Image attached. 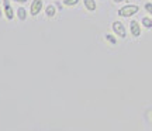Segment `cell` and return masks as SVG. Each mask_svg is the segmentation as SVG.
Wrapping results in <instances>:
<instances>
[{
  "instance_id": "cell-1",
  "label": "cell",
  "mask_w": 152,
  "mask_h": 131,
  "mask_svg": "<svg viewBox=\"0 0 152 131\" xmlns=\"http://www.w3.org/2000/svg\"><path fill=\"white\" fill-rule=\"evenodd\" d=\"M140 11V7L135 4H130V6H124V7H121L118 10V16L120 17H131L137 14Z\"/></svg>"
},
{
  "instance_id": "cell-2",
  "label": "cell",
  "mask_w": 152,
  "mask_h": 131,
  "mask_svg": "<svg viewBox=\"0 0 152 131\" xmlns=\"http://www.w3.org/2000/svg\"><path fill=\"white\" fill-rule=\"evenodd\" d=\"M113 30H114V33L117 34L118 37H121V38H125V27H124V24L123 23H120V21H114L113 23Z\"/></svg>"
},
{
  "instance_id": "cell-3",
  "label": "cell",
  "mask_w": 152,
  "mask_h": 131,
  "mask_svg": "<svg viewBox=\"0 0 152 131\" xmlns=\"http://www.w3.org/2000/svg\"><path fill=\"white\" fill-rule=\"evenodd\" d=\"M42 9V0H34L33 4H31V14L33 16H37L38 13Z\"/></svg>"
},
{
  "instance_id": "cell-4",
  "label": "cell",
  "mask_w": 152,
  "mask_h": 131,
  "mask_svg": "<svg viewBox=\"0 0 152 131\" xmlns=\"http://www.w3.org/2000/svg\"><path fill=\"white\" fill-rule=\"evenodd\" d=\"M130 28H131V34L134 35V37H140L141 35V28H140V24L138 21H131L130 23Z\"/></svg>"
},
{
  "instance_id": "cell-5",
  "label": "cell",
  "mask_w": 152,
  "mask_h": 131,
  "mask_svg": "<svg viewBox=\"0 0 152 131\" xmlns=\"http://www.w3.org/2000/svg\"><path fill=\"white\" fill-rule=\"evenodd\" d=\"M3 4H4L6 17H7L9 20H13V9L10 7V1H9V0H3Z\"/></svg>"
},
{
  "instance_id": "cell-6",
  "label": "cell",
  "mask_w": 152,
  "mask_h": 131,
  "mask_svg": "<svg viewBox=\"0 0 152 131\" xmlns=\"http://www.w3.org/2000/svg\"><path fill=\"white\" fill-rule=\"evenodd\" d=\"M83 3H85V6H86V9L89 11L96 10V1L94 0H83Z\"/></svg>"
},
{
  "instance_id": "cell-7",
  "label": "cell",
  "mask_w": 152,
  "mask_h": 131,
  "mask_svg": "<svg viewBox=\"0 0 152 131\" xmlns=\"http://www.w3.org/2000/svg\"><path fill=\"white\" fill-rule=\"evenodd\" d=\"M142 24H144V27L152 28V20L148 18V17H144V18H142Z\"/></svg>"
},
{
  "instance_id": "cell-8",
  "label": "cell",
  "mask_w": 152,
  "mask_h": 131,
  "mask_svg": "<svg viewBox=\"0 0 152 131\" xmlns=\"http://www.w3.org/2000/svg\"><path fill=\"white\" fill-rule=\"evenodd\" d=\"M45 11H47V16L54 17V16H55V11H56V10H55V7H54V6H48V7H47V10H45Z\"/></svg>"
},
{
  "instance_id": "cell-9",
  "label": "cell",
  "mask_w": 152,
  "mask_h": 131,
  "mask_svg": "<svg viewBox=\"0 0 152 131\" xmlns=\"http://www.w3.org/2000/svg\"><path fill=\"white\" fill-rule=\"evenodd\" d=\"M26 16H27V14H26V10H24L23 7H20V9H18V18H20V20H24Z\"/></svg>"
},
{
  "instance_id": "cell-10",
  "label": "cell",
  "mask_w": 152,
  "mask_h": 131,
  "mask_svg": "<svg viewBox=\"0 0 152 131\" xmlns=\"http://www.w3.org/2000/svg\"><path fill=\"white\" fill-rule=\"evenodd\" d=\"M79 3V0H64V4L65 6H75Z\"/></svg>"
},
{
  "instance_id": "cell-11",
  "label": "cell",
  "mask_w": 152,
  "mask_h": 131,
  "mask_svg": "<svg viewBox=\"0 0 152 131\" xmlns=\"http://www.w3.org/2000/svg\"><path fill=\"white\" fill-rule=\"evenodd\" d=\"M145 10L149 11V14L152 16V3H147V4H145Z\"/></svg>"
},
{
  "instance_id": "cell-12",
  "label": "cell",
  "mask_w": 152,
  "mask_h": 131,
  "mask_svg": "<svg viewBox=\"0 0 152 131\" xmlns=\"http://www.w3.org/2000/svg\"><path fill=\"white\" fill-rule=\"evenodd\" d=\"M106 38L109 40V41H110V42H111V44H117V41H115V38H114V37H111L110 34H107V35H106Z\"/></svg>"
},
{
  "instance_id": "cell-13",
  "label": "cell",
  "mask_w": 152,
  "mask_h": 131,
  "mask_svg": "<svg viewBox=\"0 0 152 131\" xmlns=\"http://www.w3.org/2000/svg\"><path fill=\"white\" fill-rule=\"evenodd\" d=\"M16 1H18V3H21V1H23V3H26L27 0H16Z\"/></svg>"
},
{
  "instance_id": "cell-14",
  "label": "cell",
  "mask_w": 152,
  "mask_h": 131,
  "mask_svg": "<svg viewBox=\"0 0 152 131\" xmlns=\"http://www.w3.org/2000/svg\"><path fill=\"white\" fill-rule=\"evenodd\" d=\"M114 1H115V3H120V1H123V0H114Z\"/></svg>"
}]
</instances>
